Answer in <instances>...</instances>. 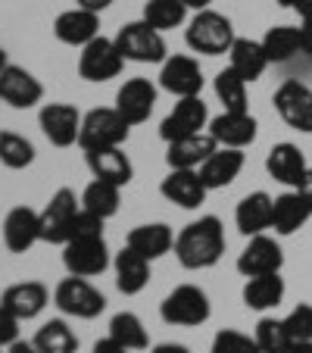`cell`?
Wrapping results in <instances>:
<instances>
[{
    "mask_svg": "<svg viewBox=\"0 0 312 353\" xmlns=\"http://www.w3.org/2000/svg\"><path fill=\"white\" fill-rule=\"evenodd\" d=\"M175 256L185 269H213L225 256V225L219 216H200L175 234Z\"/></svg>",
    "mask_w": 312,
    "mask_h": 353,
    "instance_id": "6da1fadb",
    "label": "cell"
},
{
    "mask_svg": "<svg viewBox=\"0 0 312 353\" xmlns=\"http://www.w3.org/2000/svg\"><path fill=\"white\" fill-rule=\"evenodd\" d=\"M185 41L191 47L194 54H203V57H222L231 50L234 38V26L228 16L216 13V10H200L191 22H187V32Z\"/></svg>",
    "mask_w": 312,
    "mask_h": 353,
    "instance_id": "7a4b0ae2",
    "label": "cell"
},
{
    "mask_svg": "<svg viewBox=\"0 0 312 353\" xmlns=\"http://www.w3.org/2000/svg\"><path fill=\"white\" fill-rule=\"evenodd\" d=\"M213 307H209V297H206L203 288L197 285H178L175 291L166 294V300L160 303V316L166 325H178V328H194L203 325L209 319Z\"/></svg>",
    "mask_w": 312,
    "mask_h": 353,
    "instance_id": "3957f363",
    "label": "cell"
},
{
    "mask_svg": "<svg viewBox=\"0 0 312 353\" xmlns=\"http://www.w3.org/2000/svg\"><path fill=\"white\" fill-rule=\"evenodd\" d=\"M128 122L116 107H100L81 116V150H100V147H122L128 141Z\"/></svg>",
    "mask_w": 312,
    "mask_h": 353,
    "instance_id": "277c9868",
    "label": "cell"
},
{
    "mask_svg": "<svg viewBox=\"0 0 312 353\" xmlns=\"http://www.w3.org/2000/svg\"><path fill=\"white\" fill-rule=\"evenodd\" d=\"M54 303L60 313L75 316V319H97V316L107 310V297L87 279H79V275H69V279H63L60 285H56Z\"/></svg>",
    "mask_w": 312,
    "mask_h": 353,
    "instance_id": "5b68a950",
    "label": "cell"
},
{
    "mask_svg": "<svg viewBox=\"0 0 312 353\" xmlns=\"http://www.w3.org/2000/svg\"><path fill=\"white\" fill-rule=\"evenodd\" d=\"M116 47L128 63H166V41L163 32H156L153 26H147L144 19L128 22L125 28H119L116 34Z\"/></svg>",
    "mask_w": 312,
    "mask_h": 353,
    "instance_id": "8992f818",
    "label": "cell"
},
{
    "mask_svg": "<svg viewBox=\"0 0 312 353\" xmlns=\"http://www.w3.org/2000/svg\"><path fill=\"white\" fill-rule=\"evenodd\" d=\"M79 210L81 200L75 197L72 188H60L54 197L47 200V207L41 210V241L44 244H66Z\"/></svg>",
    "mask_w": 312,
    "mask_h": 353,
    "instance_id": "52a82bcc",
    "label": "cell"
},
{
    "mask_svg": "<svg viewBox=\"0 0 312 353\" xmlns=\"http://www.w3.org/2000/svg\"><path fill=\"white\" fill-rule=\"evenodd\" d=\"M63 266L69 275L79 279H94L110 269V250L103 234L100 238H72L63 244Z\"/></svg>",
    "mask_w": 312,
    "mask_h": 353,
    "instance_id": "ba28073f",
    "label": "cell"
},
{
    "mask_svg": "<svg viewBox=\"0 0 312 353\" xmlns=\"http://www.w3.org/2000/svg\"><path fill=\"white\" fill-rule=\"evenodd\" d=\"M125 66V57L119 54L116 38H94L91 44L81 47L79 54V75L85 81H110L122 72Z\"/></svg>",
    "mask_w": 312,
    "mask_h": 353,
    "instance_id": "9c48e42d",
    "label": "cell"
},
{
    "mask_svg": "<svg viewBox=\"0 0 312 353\" xmlns=\"http://www.w3.org/2000/svg\"><path fill=\"white\" fill-rule=\"evenodd\" d=\"M38 125L54 147H72L79 144L81 134V113L72 103H44L38 113Z\"/></svg>",
    "mask_w": 312,
    "mask_h": 353,
    "instance_id": "30bf717a",
    "label": "cell"
},
{
    "mask_svg": "<svg viewBox=\"0 0 312 353\" xmlns=\"http://www.w3.org/2000/svg\"><path fill=\"white\" fill-rule=\"evenodd\" d=\"M206 125H209V110H206L203 97H178L172 113L163 119L160 138L169 144V141L187 138V134H200Z\"/></svg>",
    "mask_w": 312,
    "mask_h": 353,
    "instance_id": "8fae6325",
    "label": "cell"
},
{
    "mask_svg": "<svg viewBox=\"0 0 312 353\" xmlns=\"http://www.w3.org/2000/svg\"><path fill=\"white\" fill-rule=\"evenodd\" d=\"M284 266V254H281V244L269 234H256V238L247 241V247L238 256V272L244 279H256V275H272L281 272Z\"/></svg>",
    "mask_w": 312,
    "mask_h": 353,
    "instance_id": "7c38bea8",
    "label": "cell"
},
{
    "mask_svg": "<svg viewBox=\"0 0 312 353\" xmlns=\"http://www.w3.org/2000/svg\"><path fill=\"white\" fill-rule=\"evenodd\" d=\"M160 88L175 97H200V91H203L200 63L185 54L166 57V63L160 66Z\"/></svg>",
    "mask_w": 312,
    "mask_h": 353,
    "instance_id": "4fadbf2b",
    "label": "cell"
},
{
    "mask_svg": "<svg viewBox=\"0 0 312 353\" xmlns=\"http://www.w3.org/2000/svg\"><path fill=\"white\" fill-rule=\"evenodd\" d=\"M275 110L278 116L297 132H312V91L303 81H284V85L275 91Z\"/></svg>",
    "mask_w": 312,
    "mask_h": 353,
    "instance_id": "5bb4252c",
    "label": "cell"
},
{
    "mask_svg": "<svg viewBox=\"0 0 312 353\" xmlns=\"http://www.w3.org/2000/svg\"><path fill=\"white\" fill-rule=\"evenodd\" d=\"M0 100L13 110H32L44 100V85H41L28 69L10 63V66L0 72Z\"/></svg>",
    "mask_w": 312,
    "mask_h": 353,
    "instance_id": "9a60e30c",
    "label": "cell"
},
{
    "mask_svg": "<svg viewBox=\"0 0 312 353\" xmlns=\"http://www.w3.org/2000/svg\"><path fill=\"white\" fill-rule=\"evenodd\" d=\"M153 107H156V88L150 79H128L125 85L116 91V110L128 125H141L150 119Z\"/></svg>",
    "mask_w": 312,
    "mask_h": 353,
    "instance_id": "2e32d148",
    "label": "cell"
},
{
    "mask_svg": "<svg viewBox=\"0 0 312 353\" xmlns=\"http://www.w3.org/2000/svg\"><path fill=\"white\" fill-rule=\"evenodd\" d=\"M160 194L181 210H197L206 200L209 188L203 185L197 169H169V175L160 185Z\"/></svg>",
    "mask_w": 312,
    "mask_h": 353,
    "instance_id": "e0dca14e",
    "label": "cell"
},
{
    "mask_svg": "<svg viewBox=\"0 0 312 353\" xmlns=\"http://www.w3.org/2000/svg\"><path fill=\"white\" fill-rule=\"evenodd\" d=\"M54 34L60 44L69 47H85L94 38H100V13L85 7H72L54 19Z\"/></svg>",
    "mask_w": 312,
    "mask_h": 353,
    "instance_id": "ac0fdd59",
    "label": "cell"
},
{
    "mask_svg": "<svg viewBox=\"0 0 312 353\" xmlns=\"http://www.w3.org/2000/svg\"><path fill=\"white\" fill-rule=\"evenodd\" d=\"M41 241V213L32 207H13L3 219V244L10 254H25Z\"/></svg>",
    "mask_w": 312,
    "mask_h": 353,
    "instance_id": "d6986e66",
    "label": "cell"
},
{
    "mask_svg": "<svg viewBox=\"0 0 312 353\" xmlns=\"http://www.w3.org/2000/svg\"><path fill=\"white\" fill-rule=\"evenodd\" d=\"M0 303H3L16 319L28 322L44 313V307L50 303V291H47L44 281H16V285H10L7 291L0 294Z\"/></svg>",
    "mask_w": 312,
    "mask_h": 353,
    "instance_id": "ffe728a7",
    "label": "cell"
},
{
    "mask_svg": "<svg viewBox=\"0 0 312 353\" xmlns=\"http://www.w3.org/2000/svg\"><path fill=\"white\" fill-rule=\"evenodd\" d=\"M272 216H275V197H269L266 191H253L247 197H240L238 210H234V225L240 234L256 238L266 234L272 228Z\"/></svg>",
    "mask_w": 312,
    "mask_h": 353,
    "instance_id": "44dd1931",
    "label": "cell"
},
{
    "mask_svg": "<svg viewBox=\"0 0 312 353\" xmlns=\"http://www.w3.org/2000/svg\"><path fill=\"white\" fill-rule=\"evenodd\" d=\"M256 132H259V122L250 116V110L247 113L225 110V113L209 119V134L219 141V147H238V150H244V147H250L256 141Z\"/></svg>",
    "mask_w": 312,
    "mask_h": 353,
    "instance_id": "7402d4cb",
    "label": "cell"
},
{
    "mask_svg": "<svg viewBox=\"0 0 312 353\" xmlns=\"http://www.w3.org/2000/svg\"><path fill=\"white\" fill-rule=\"evenodd\" d=\"M216 150H219V141H216L209 132L187 134V138L169 141L166 163H169V169H200Z\"/></svg>",
    "mask_w": 312,
    "mask_h": 353,
    "instance_id": "603a6c76",
    "label": "cell"
},
{
    "mask_svg": "<svg viewBox=\"0 0 312 353\" xmlns=\"http://www.w3.org/2000/svg\"><path fill=\"white\" fill-rule=\"evenodd\" d=\"M266 169L275 181H281V185H287V188H300L306 172H309L303 150H300L297 144H291V141H281V144H275L272 150H269Z\"/></svg>",
    "mask_w": 312,
    "mask_h": 353,
    "instance_id": "cb8c5ba5",
    "label": "cell"
},
{
    "mask_svg": "<svg viewBox=\"0 0 312 353\" xmlns=\"http://www.w3.org/2000/svg\"><path fill=\"white\" fill-rule=\"evenodd\" d=\"M87 169H91L94 179L113 181V185L125 188L134 179V166L128 160V154L122 147H100V150H85Z\"/></svg>",
    "mask_w": 312,
    "mask_h": 353,
    "instance_id": "d4e9b609",
    "label": "cell"
},
{
    "mask_svg": "<svg viewBox=\"0 0 312 353\" xmlns=\"http://www.w3.org/2000/svg\"><path fill=\"white\" fill-rule=\"evenodd\" d=\"M113 269H116V288H119L125 297L141 294L147 288V281H150V260L141 256L138 250H132L128 244L116 254Z\"/></svg>",
    "mask_w": 312,
    "mask_h": 353,
    "instance_id": "484cf974",
    "label": "cell"
},
{
    "mask_svg": "<svg viewBox=\"0 0 312 353\" xmlns=\"http://www.w3.org/2000/svg\"><path fill=\"white\" fill-rule=\"evenodd\" d=\"M125 244L153 263V260H160V256H166L169 250H175V232L166 222H147V225H138L128 232Z\"/></svg>",
    "mask_w": 312,
    "mask_h": 353,
    "instance_id": "4316f807",
    "label": "cell"
},
{
    "mask_svg": "<svg viewBox=\"0 0 312 353\" xmlns=\"http://www.w3.org/2000/svg\"><path fill=\"white\" fill-rule=\"evenodd\" d=\"M240 169H244V154H240L238 147H219L197 172L209 191H219V188H228L238 179Z\"/></svg>",
    "mask_w": 312,
    "mask_h": 353,
    "instance_id": "83f0119b",
    "label": "cell"
},
{
    "mask_svg": "<svg viewBox=\"0 0 312 353\" xmlns=\"http://www.w3.org/2000/svg\"><path fill=\"white\" fill-rule=\"evenodd\" d=\"M312 219V207L306 203V197L293 188V191H287V194H278L275 197V216H272V228L278 234H293V232H300V228L306 225V222Z\"/></svg>",
    "mask_w": 312,
    "mask_h": 353,
    "instance_id": "f1b7e54d",
    "label": "cell"
},
{
    "mask_svg": "<svg viewBox=\"0 0 312 353\" xmlns=\"http://www.w3.org/2000/svg\"><path fill=\"white\" fill-rule=\"evenodd\" d=\"M228 66L240 75V79L250 85V81L262 79V72L269 69V57L262 50V41H250V38H238L228 50Z\"/></svg>",
    "mask_w": 312,
    "mask_h": 353,
    "instance_id": "f546056e",
    "label": "cell"
},
{
    "mask_svg": "<svg viewBox=\"0 0 312 353\" xmlns=\"http://www.w3.org/2000/svg\"><path fill=\"white\" fill-rule=\"evenodd\" d=\"M244 307L247 310H256V313H266V310H275L284 300V279L281 272L272 275H256V279H247L244 291Z\"/></svg>",
    "mask_w": 312,
    "mask_h": 353,
    "instance_id": "4dcf8cb0",
    "label": "cell"
},
{
    "mask_svg": "<svg viewBox=\"0 0 312 353\" xmlns=\"http://www.w3.org/2000/svg\"><path fill=\"white\" fill-rule=\"evenodd\" d=\"M119 203H122V188L113 185V181L94 179L91 185L81 191V207L97 213L100 219H110V216L119 213Z\"/></svg>",
    "mask_w": 312,
    "mask_h": 353,
    "instance_id": "1f68e13d",
    "label": "cell"
},
{
    "mask_svg": "<svg viewBox=\"0 0 312 353\" xmlns=\"http://www.w3.org/2000/svg\"><path fill=\"white\" fill-rule=\"evenodd\" d=\"M262 50H266L269 63H287L303 50L300 44V26H272L262 38Z\"/></svg>",
    "mask_w": 312,
    "mask_h": 353,
    "instance_id": "d6a6232c",
    "label": "cell"
},
{
    "mask_svg": "<svg viewBox=\"0 0 312 353\" xmlns=\"http://www.w3.org/2000/svg\"><path fill=\"white\" fill-rule=\"evenodd\" d=\"M141 19L156 32H172L187 22V3L185 0H147Z\"/></svg>",
    "mask_w": 312,
    "mask_h": 353,
    "instance_id": "836d02e7",
    "label": "cell"
},
{
    "mask_svg": "<svg viewBox=\"0 0 312 353\" xmlns=\"http://www.w3.org/2000/svg\"><path fill=\"white\" fill-rule=\"evenodd\" d=\"M32 344L38 347V353H75L79 350V338L63 319H50L38 328V334L32 338Z\"/></svg>",
    "mask_w": 312,
    "mask_h": 353,
    "instance_id": "e575fe53",
    "label": "cell"
},
{
    "mask_svg": "<svg viewBox=\"0 0 312 353\" xmlns=\"http://www.w3.org/2000/svg\"><path fill=\"white\" fill-rule=\"evenodd\" d=\"M0 163L7 169H28L34 163V144L19 132H0Z\"/></svg>",
    "mask_w": 312,
    "mask_h": 353,
    "instance_id": "d590c367",
    "label": "cell"
},
{
    "mask_svg": "<svg viewBox=\"0 0 312 353\" xmlns=\"http://www.w3.org/2000/svg\"><path fill=\"white\" fill-rule=\"evenodd\" d=\"M259 344V353H291L293 338L287 334L284 319H272V316H262L256 322V332H253Z\"/></svg>",
    "mask_w": 312,
    "mask_h": 353,
    "instance_id": "8d00e7d4",
    "label": "cell"
},
{
    "mask_svg": "<svg viewBox=\"0 0 312 353\" xmlns=\"http://www.w3.org/2000/svg\"><path fill=\"white\" fill-rule=\"evenodd\" d=\"M110 338L119 341V344L128 347V350H144V347L150 344L144 322H141L134 313H116L113 319H110Z\"/></svg>",
    "mask_w": 312,
    "mask_h": 353,
    "instance_id": "74e56055",
    "label": "cell"
},
{
    "mask_svg": "<svg viewBox=\"0 0 312 353\" xmlns=\"http://www.w3.org/2000/svg\"><path fill=\"white\" fill-rule=\"evenodd\" d=\"M216 97L222 100V107L231 110V113H247V81L234 72L231 66L222 69L216 75Z\"/></svg>",
    "mask_w": 312,
    "mask_h": 353,
    "instance_id": "f35d334b",
    "label": "cell"
},
{
    "mask_svg": "<svg viewBox=\"0 0 312 353\" xmlns=\"http://www.w3.org/2000/svg\"><path fill=\"white\" fill-rule=\"evenodd\" d=\"M209 353H259V344L256 338L238 332V328H222V332H216Z\"/></svg>",
    "mask_w": 312,
    "mask_h": 353,
    "instance_id": "ab89813d",
    "label": "cell"
},
{
    "mask_svg": "<svg viewBox=\"0 0 312 353\" xmlns=\"http://www.w3.org/2000/svg\"><path fill=\"white\" fill-rule=\"evenodd\" d=\"M284 328L293 341H312V307L300 303L297 310L284 316Z\"/></svg>",
    "mask_w": 312,
    "mask_h": 353,
    "instance_id": "60d3db41",
    "label": "cell"
},
{
    "mask_svg": "<svg viewBox=\"0 0 312 353\" xmlns=\"http://www.w3.org/2000/svg\"><path fill=\"white\" fill-rule=\"evenodd\" d=\"M103 222L97 213H91V210L81 207L79 216H75V225H72V234H69V241L72 238H100L103 234Z\"/></svg>",
    "mask_w": 312,
    "mask_h": 353,
    "instance_id": "b9f144b4",
    "label": "cell"
},
{
    "mask_svg": "<svg viewBox=\"0 0 312 353\" xmlns=\"http://www.w3.org/2000/svg\"><path fill=\"white\" fill-rule=\"evenodd\" d=\"M19 322L22 319H16V316L10 313L3 303H0V350L19 341Z\"/></svg>",
    "mask_w": 312,
    "mask_h": 353,
    "instance_id": "7bdbcfd3",
    "label": "cell"
},
{
    "mask_svg": "<svg viewBox=\"0 0 312 353\" xmlns=\"http://www.w3.org/2000/svg\"><path fill=\"white\" fill-rule=\"evenodd\" d=\"M91 353H132V350H128V347H122L119 341H113V338L107 334L103 341H97V344H94Z\"/></svg>",
    "mask_w": 312,
    "mask_h": 353,
    "instance_id": "ee69618b",
    "label": "cell"
},
{
    "mask_svg": "<svg viewBox=\"0 0 312 353\" xmlns=\"http://www.w3.org/2000/svg\"><path fill=\"white\" fill-rule=\"evenodd\" d=\"M300 44H303V54L312 57V19L300 22Z\"/></svg>",
    "mask_w": 312,
    "mask_h": 353,
    "instance_id": "f6af8a7d",
    "label": "cell"
},
{
    "mask_svg": "<svg viewBox=\"0 0 312 353\" xmlns=\"http://www.w3.org/2000/svg\"><path fill=\"white\" fill-rule=\"evenodd\" d=\"M116 3V0H75V7H85V10H94V13H103V10Z\"/></svg>",
    "mask_w": 312,
    "mask_h": 353,
    "instance_id": "bcb514c9",
    "label": "cell"
},
{
    "mask_svg": "<svg viewBox=\"0 0 312 353\" xmlns=\"http://www.w3.org/2000/svg\"><path fill=\"white\" fill-rule=\"evenodd\" d=\"M150 353H191L185 344H175V341H166V344H156Z\"/></svg>",
    "mask_w": 312,
    "mask_h": 353,
    "instance_id": "7dc6e473",
    "label": "cell"
},
{
    "mask_svg": "<svg viewBox=\"0 0 312 353\" xmlns=\"http://www.w3.org/2000/svg\"><path fill=\"white\" fill-rule=\"evenodd\" d=\"M7 353H38V347L32 341H16V344L7 347Z\"/></svg>",
    "mask_w": 312,
    "mask_h": 353,
    "instance_id": "c3c4849f",
    "label": "cell"
},
{
    "mask_svg": "<svg viewBox=\"0 0 312 353\" xmlns=\"http://www.w3.org/2000/svg\"><path fill=\"white\" fill-rule=\"evenodd\" d=\"M297 191H300V194H303V197H306V203H309V207H312V169H309V172H306L303 185H300V188H297Z\"/></svg>",
    "mask_w": 312,
    "mask_h": 353,
    "instance_id": "681fc988",
    "label": "cell"
},
{
    "mask_svg": "<svg viewBox=\"0 0 312 353\" xmlns=\"http://www.w3.org/2000/svg\"><path fill=\"white\" fill-rule=\"evenodd\" d=\"M291 353H312V341H293Z\"/></svg>",
    "mask_w": 312,
    "mask_h": 353,
    "instance_id": "f907efd6",
    "label": "cell"
},
{
    "mask_svg": "<svg viewBox=\"0 0 312 353\" xmlns=\"http://www.w3.org/2000/svg\"><path fill=\"white\" fill-rule=\"evenodd\" d=\"M185 3H187V10H197V13H200V10H209V3H213V0H185Z\"/></svg>",
    "mask_w": 312,
    "mask_h": 353,
    "instance_id": "816d5d0a",
    "label": "cell"
},
{
    "mask_svg": "<svg viewBox=\"0 0 312 353\" xmlns=\"http://www.w3.org/2000/svg\"><path fill=\"white\" fill-rule=\"evenodd\" d=\"M278 3H281V7H287V10H300L306 0H278Z\"/></svg>",
    "mask_w": 312,
    "mask_h": 353,
    "instance_id": "f5cc1de1",
    "label": "cell"
},
{
    "mask_svg": "<svg viewBox=\"0 0 312 353\" xmlns=\"http://www.w3.org/2000/svg\"><path fill=\"white\" fill-rule=\"evenodd\" d=\"M297 13L303 16V19H312V0H306V3H303V7L297 10Z\"/></svg>",
    "mask_w": 312,
    "mask_h": 353,
    "instance_id": "db71d44e",
    "label": "cell"
},
{
    "mask_svg": "<svg viewBox=\"0 0 312 353\" xmlns=\"http://www.w3.org/2000/svg\"><path fill=\"white\" fill-rule=\"evenodd\" d=\"M10 66V60H7V50H3V47H0V72H3V69Z\"/></svg>",
    "mask_w": 312,
    "mask_h": 353,
    "instance_id": "11a10c76",
    "label": "cell"
}]
</instances>
